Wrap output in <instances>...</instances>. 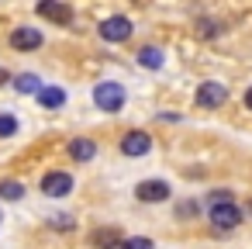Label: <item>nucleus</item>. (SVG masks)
I'll use <instances>...</instances> for the list:
<instances>
[{"label": "nucleus", "instance_id": "f257e3e1", "mask_svg": "<svg viewBox=\"0 0 252 249\" xmlns=\"http://www.w3.org/2000/svg\"><path fill=\"white\" fill-rule=\"evenodd\" d=\"M125 101H128V94H125V87L118 80H100L94 87V104L100 111H107V114H118L125 107Z\"/></svg>", "mask_w": 252, "mask_h": 249}, {"label": "nucleus", "instance_id": "20e7f679", "mask_svg": "<svg viewBox=\"0 0 252 249\" xmlns=\"http://www.w3.org/2000/svg\"><path fill=\"white\" fill-rule=\"evenodd\" d=\"M69 190H73V177L66 170H49L42 177V194L45 197H66Z\"/></svg>", "mask_w": 252, "mask_h": 249}, {"label": "nucleus", "instance_id": "f8f14e48", "mask_svg": "<svg viewBox=\"0 0 252 249\" xmlns=\"http://www.w3.org/2000/svg\"><path fill=\"white\" fill-rule=\"evenodd\" d=\"M90 242H94L97 249H118V246H121V232H118V228H97V232L90 235Z\"/></svg>", "mask_w": 252, "mask_h": 249}, {"label": "nucleus", "instance_id": "9b49d317", "mask_svg": "<svg viewBox=\"0 0 252 249\" xmlns=\"http://www.w3.org/2000/svg\"><path fill=\"white\" fill-rule=\"evenodd\" d=\"M35 97H38V104H42V107H49V111H56V107H63V104H66V90H63V87H42Z\"/></svg>", "mask_w": 252, "mask_h": 249}, {"label": "nucleus", "instance_id": "f3484780", "mask_svg": "<svg viewBox=\"0 0 252 249\" xmlns=\"http://www.w3.org/2000/svg\"><path fill=\"white\" fill-rule=\"evenodd\" d=\"M118 249H156V246H152V239H145V235H131V239H121Z\"/></svg>", "mask_w": 252, "mask_h": 249}, {"label": "nucleus", "instance_id": "dca6fc26", "mask_svg": "<svg viewBox=\"0 0 252 249\" xmlns=\"http://www.w3.org/2000/svg\"><path fill=\"white\" fill-rule=\"evenodd\" d=\"M11 135H18V118L0 111V139H11Z\"/></svg>", "mask_w": 252, "mask_h": 249}, {"label": "nucleus", "instance_id": "2eb2a0df", "mask_svg": "<svg viewBox=\"0 0 252 249\" xmlns=\"http://www.w3.org/2000/svg\"><path fill=\"white\" fill-rule=\"evenodd\" d=\"M21 197H25L21 180H0V201H21Z\"/></svg>", "mask_w": 252, "mask_h": 249}, {"label": "nucleus", "instance_id": "aec40b11", "mask_svg": "<svg viewBox=\"0 0 252 249\" xmlns=\"http://www.w3.org/2000/svg\"><path fill=\"white\" fill-rule=\"evenodd\" d=\"M218 32H221L218 21H200V35H218Z\"/></svg>", "mask_w": 252, "mask_h": 249}, {"label": "nucleus", "instance_id": "1a4fd4ad", "mask_svg": "<svg viewBox=\"0 0 252 249\" xmlns=\"http://www.w3.org/2000/svg\"><path fill=\"white\" fill-rule=\"evenodd\" d=\"M42 18H49V21H56V25H69L73 21V11L66 7V4H56V0H42V4L35 7Z\"/></svg>", "mask_w": 252, "mask_h": 249}, {"label": "nucleus", "instance_id": "9d476101", "mask_svg": "<svg viewBox=\"0 0 252 249\" xmlns=\"http://www.w3.org/2000/svg\"><path fill=\"white\" fill-rule=\"evenodd\" d=\"M97 156V142L94 139H69V159L73 163H90Z\"/></svg>", "mask_w": 252, "mask_h": 249}, {"label": "nucleus", "instance_id": "f03ea898", "mask_svg": "<svg viewBox=\"0 0 252 249\" xmlns=\"http://www.w3.org/2000/svg\"><path fill=\"white\" fill-rule=\"evenodd\" d=\"M197 107H204V111H214V107H221L224 101H228V87L224 83H218V80H211V83H200V90H197Z\"/></svg>", "mask_w": 252, "mask_h": 249}, {"label": "nucleus", "instance_id": "ddd939ff", "mask_svg": "<svg viewBox=\"0 0 252 249\" xmlns=\"http://www.w3.org/2000/svg\"><path fill=\"white\" fill-rule=\"evenodd\" d=\"M162 63H166V56H162V49H142L138 52V66L142 70H162Z\"/></svg>", "mask_w": 252, "mask_h": 249}, {"label": "nucleus", "instance_id": "7ed1b4c3", "mask_svg": "<svg viewBox=\"0 0 252 249\" xmlns=\"http://www.w3.org/2000/svg\"><path fill=\"white\" fill-rule=\"evenodd\" d=\"M118 149H121V156H131V159H138V156H149V149H152V139H149V132H128V135H121V142H118Z\"/></svg>", "mask_w": 252, "mask_h": 249}, {"label": "nucleus", "instance_id": "5701e85b", "mask_svg": "<svg viewBox=\"0 0 252 249\" xmlns=\"http://www.w3.org/2000/svg\"><path fill=\"white\" fill-rule=\"evenodd\" d=\"M245 107H249V111H252V87H249V90H245Z\"/></svg>", "mask_w": 252, "mask_h": 249}, {"label": "nucleus", "instance_id": "423d86ee", "mask_svg": "<svg viewBox=\"0 0 252 249\" xmlns=\"http://www.w3.org/2000/svg\"><path fill=\"white\" fill-rule=\"evenodd\" d=\"M100 38L104 42H125V38H131V21L128 18H121V14H114V18H107V21H100Z\"/></svg>", "mask_w": 252, "mask_h": 249}, {"label": "nucleus", "instance_id": "4468645a", "mask_svg": "<svg viewBox=\"0 0 252 249\" xmlns=\"http://www.w3.org/2000/svg\"><path fill=\"white\" fill-rule=\"evenodd\" d=\"M11 83H14V90H18V94H38V90L45 87L35 73H21V76H14Z\"/></svg>", "mask_w": 252, "mask_h": 249}, {"label": "nucleus", "instance_id": "6ab92c4d", "mask_svg": "<svg viewBox=\"0 0 252 249\" xmlns=\"http://www.w3.org/2000/svg\"><path fill=\"white\" fill-rule=\"evenodd\" d=\"M214 204H231V194H228V190H214V194L207 197V208H214Z\"/></svg>", "mask_w": 252, "mask_h": 249}, {"label": "nucleus", "instance_id": "39448f33", "mask_svg": "<svg viewBox=\"0 0 252 249\" xmlns=\"http://www.w3.org/2000/svg\"><path fill=\"white\" fill-rule=\"evenodd\" d=\"M42 42H45V35L38 28L21 25V28L11 32V49H18V52H35V49H42Z\"/></svg>", "mask_w": 252, "mask_h": 249}, {"label": "nucleus", "instance_id": "6e6552de", "mask_svg": "<svg viewBox=\"0 0 252 249\" xmlns=\"http://www.w3.org/2000/svg\"><path fill=\"white\" fill-rule=\"evenodd\" d=\"M173 190H169V183L166 180H142L138 187H135V197L138 201H149V204H159V201H166Z\"/></svg>", "mask_w": 252, "mask_h": 249}, {"label": "nucleus", "instance_id": "0eeeda50", "mask_svg": "<svg viewBox=\"0 0 252 249\" xmlns=\"http://www.w3.org/2000/svg\"><path fill=\"white\" fill-rule=\"evenodd\" d=\"M207 218H211L214 228H235V225L242 221V211H238L235 201H231V204H214V208H207Z\"/></svg>", "mask_w": 252, "mask_h": 249}, {"label": "nucleus", "instance_id": "a211bd4d", "mask_svg": "<svg viewBox=\"0 0 252 249\" xmlns=\"http://www.w3.org/2000/svg\"><path fill=\"white\" fill-rule=\"evenodd\" d=\"M49 225H52L56 232H73V228H76V221H73L69 214H52V218H49Z\"/></svg>", "mask_w": 252, "mask_h": 249}, {"label": "nucleus", "instance_id": "4be33fe9", "mask_svg": "<svg viewBox=\"0 0 252 249\" xmlns=\"http://www.w3.org/2000/svg\"><path fill=\"white\" fill-rule=\"evenodd\" d=\"M4 83H11V73H7L4 66H0V87H4Z\"/></svg>", "mask_w": 252, "mask_h": 249}, {"label": "nucleus", "instance_id": "412c9836", "mask_svg": "<svg viewBox=\"0 0 252 249\" xmlns=\"http://www.w3.org/2000/svg\"><path fill=\"white\" fill-rule=\"evenodd\" d=\"M193 211H197V204H190V201H187V204H180V214H193Z\"/></svg>", "mask_w": 252, "mask_h": 249}]
</instances>
